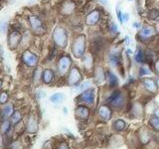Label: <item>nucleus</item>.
I'll use <instances>...</instances> for the list:
<instances>
[{
  "mask_svg": "<svg viewBox=\"0 0 159 149\" xmlns=\"http://www.w3.org/2000/svg\"><path fill=\"white\" fill-rule=\"evenodd\" d=\"M28 29L34 36H43L47 32V26L43 18L38 14H29L26 17Z\"/></svg>",
  "mask_w": 159,
  "mask_h": 149,
  "instance_id": "1",
  "label": "nucleus"
},
{
  "mask_svg": "<svg viewBox=\"0 0 159 149\" xmlns=\"http://www.w3.org/2000/svg\"><path fill=\"white\" fill-rule=\"evenodd\" d=\"M51 39H52L53 45L57 49H60V50L66 49L68 46V42H69L68 30L66 29V27L62 26V25H58V26H56L53 30Z\"/></svg>",
  "mask_w": 159,
  "mask_h": 149,
  "instance_id": "2",
  "label": "nucleus"
},
{
  "mask_svg": "<svg viewBox=\"0 0 159 149\" xmlns=\"http://www.w3.org/2000/svg\"><path fill=\"white\" fill-rule=\"evenodd\" d=\"M20 62L22 66L28 69H35L39 66L40 57L31 48H28L20 52Z\"/></svg>",
  "mask_w": 159,
  "mask_h": 149,
  "instance_id": "3",
  "label": "nucleus"
},
{
  "mask_svg": "<svg viewBox=\"0 0 159 149\" xmlns=\"http://www.w3.org/2000/svg\"><path fill=\"white\" fill-rule=\"evenodd\" d=\"M87 38L84 34H78L73 38L71 44V52L73 56L77 59H82L86 54Z\"/></svg>",
  "mask_w": 159,
  "mask_h": 149,
  "instance_id": "4",
  "label": "nucleus"
},
{
  "mask_svg": "<svg viewBox=\"0 0 159 149\" xmlns=\"http://www.w3.org/2000/svg\"><path fill=\"white\" fill-rule=\"evenodd\" d=\"M7 47L10 51H18L20 44L22 41L23 31L20 29L10 26V29L7 33Z\"/></svg>",
  "mask_w": 159,
  "mask_h": 149,
  "instance_id": "5",
  "label": "nucleus"
},
{
  "mask_svg": "<svg viewBox=\"0 0 159 149\" xmlns=\"http://www.w3.org/2000/svg\"><path fill=\"white\" fill-rule=\"evenodd\" d=\"M73 67V60L69 54H61L57 58L56 61V71L57 74L61 77L67 76L70 70Z\"/></svg>",
  "mask_w": 159,
  "mask_h": 149,
  "instance_id": "6",
  "label": "nucleus"
},
{
  "mask_svg": "<svg viewBox=\"0 0 159 149\" xmlns=\"http://www.w3.org/2000/svg\"><path fill=\"white\" fill-rule=\"evenodd\" d=\"M25 132L29 135H34L39 130V117L35 112H29L25 116Z\"/></svg>",
  "mask_w": 159,
  "mask_h": 149,
  "instance_id": "7",
  "label": "nucleus"
},
{
  "mask_svg": "<svg viewBox=\"0 0 159 149\" xmlns=\"http://www.w3.org/2000/svg\"><path fill=\"white\" fill-rule=\"evenodd\" d=\"M107 102L109 106H111L116 111H121L125 106V96L120 91H114L107 99Z\"/></svg>",
  "mask_w": 159,
  "mask_h": 149,
  "instance_id": "8",
  "label": "nucleus"
},
{
  "mask_svg": "<svg viewBox=\"0 0 159 149\" xmlns=\"http://www.w3.org/2000/svg\"><path fill=\"white\" fill-rule=\"evenodd\" d=\"M77 9L75 0H63L59 5V13L63 17H72Z\"/></svg>",
  "mask_w": 159,
  "mask_h": 149,
  "instance_id": "9",
  "label": "nucleus"
},
{
  "mask_svg": "<svg viewBox=\"0 0 159 149\" xmlns=\"http://www.w3.org/2000/svg\"><path fill=\"white\" fill-rule=\"evenodd\" d=\"M156 34H157V32L155 30V27L145 26V27H143L139 30V32L136 35V39L139 42L147 43V42L152 41V39L155 38Z\"/></svg>",
  "mask_w": 159,
  "mask_h": 149,
  "instance_id": "10",
  "label": "nucleus"
},
{
  "mask_svg": "<svg viewBox=\"0 0 159 149\" xmlns=\"http://www.w3.org/2000/svg\"><path fill=\"white\" fill-rule=\"evenodd\" d=\"M82 79H83V74L81 72V70L77 66H73L67 74V79H66L67 84L70 87H76L82 82Z\"/></svg>",
  "mask_w": 159,
  "mask_h": 149,
  "instance_id": "11",
  "label": "nucleus"
},
{
  "mask_svg": "<svg viewBox=\"0 0 159 149\" xmlns=\"http://www.w3.org/2000/svg\"><path fill=\"white\" fill-rule=\"evenodd\" d=\"M94 99H96V92L94 88H89L83 93H80L77 101L80 102V104H88V106H93L94 103Z\"/></svg>",
  "mask_w": 159,
  "mask_h": 149,
  "instance_id": "12",
  "label": "nucleus"
},
{
  "mask_svg": "<svg viewBox=\"0 0 159 149\" xmlns=\"http://www.w3.org/2000/svg\"><path fill=\"white\" fill-rule=\"evenodd\" d=\"M16 108L17 107L15 106V103H13L11 102H9L7 103L3 104V106H1V108H0V121L11 117L14 111H16Z\"/></svg>",
  "mask_w": 159,
  "mask_h": 149,
  "instance_id": "13",
  "label": "nucleus"
},
{
  "mask_svg": "<svg viewBox=\"0 0 159 149\" xmlns=\"http://www.w3.org/2000/svg\"><path fill=\"white\" fill-rule=\"evenodd\" d=\"M33 37L34 35L32 34V32L30 31L29 29H26L23 31V36H22V41L21 44H20V48H19V51L21 52L25 49H28V48H31L32 46V43H33Z\"/></svg>",
  "mask_w": 159,
  "mask_h": 149,
  "instance_id": "14",
  "label": "nucleus"
},
{
  "mask_svg": "<svg viewBox=\"0 0 159 149\" xmlns=\"http://www.w3.org/2000/svg\"><path fill=\"white\" fill-rule=\"evenodd\" d=\"M91 115V109L84 104H79L75 108V116L79 120H87Z\"/></svg>",
  "mask_w": 159,
  "mask_h": 149,
  "instance_id": "15",
  "label": "nucleus"
},
{
  "mask_svg": "<svg viewBox=\"0 0 159 149\" xmlns=\"http://www.w3.org/2000/svg\"><path fill=\"white\" fill-rule=\"evenodd\" d=\"M101 19H102L101 11L98 9H94L89 13H88V15L86 16V24L89 27L96 26V25L101 21Z\"/></svg>",
  "mask_w": 159,
  "mask_h": 149,
  "instance_id": "16",
  "label": "nucleus"
},
{
  "mask_svg": "<svg viewBox=\"0 0 159 149\" xmlns=\"http://www.w3.org/2000/svg\"><path fill=\"white\" fill-rule=\"evenodd\" d=\"M98 115L103 121H109L112 118V109L107 104H102L98 108Z\"/></svg>",
  "mask_w": 159,
  "mask_h": 149,
  "instance_id": "17",
  "label": "nucleus"
},
{
  "mask_svg": "<svg viewBox=\"0 0 159 149\" xmlns=\"http://www.w3.org/2000/svg\"><path fill=\"white\" fill-rule=\"evenodd\" d=\"M56 72L51 68H46L43 70L42 74V84L46 86H51V84L56 81Z\"/></svg>",
  "mask_w": 159,
  "mask_h": 149,
  "instance_id": "18",
  "label": "nucleus"
},
{
  "mask_svg": "<svg viewBox=\"0 0 159 149\" xmlns=\"http://www.w3.org/2000/svg\"><path fill=\"white\" fill-rule=\"evenodd\" d=\"M93 79L97 84H102L107 79V72L102 66H96L93 70Z\"/></svg>",
  "mask_w": 159,
  "mask_h": 149,
  "instance_id": "19",
  "label": "nucleus"
},
{
  "mask_svg": "<svg viewBox=\"0 0 159 149\" xmlns=\"http://www.w3.org/2000/svg\"><path fill=\"white\" fill-rule=\"evenodd\" d=\"M137 137L138 140L141 144H148L149 142L151 141V132L148 130L146 127H140L137 130Z\"/></svg>",
  "mask_w": 159,
  "mask_h": 149,
  "instance_id": "20",
  "label": "nucleus"
},
{
  "mask_svg": "<svg viewBox=\"0 0 159 149\" xmlns=\"http://www.w3.org/2000/svg\"><path fill=\"white\" fill-rule=\"evenodd\" d=\"M82 62H83V68L87 73L93 72V57L92 53H86L84 55V57L82 58Z\"/></svg>",
  "mask_w": 159,
  "mask_h": 149,
  "instance_id": "21",
  "label": "nucleus"
},
{
  "mask_svg": "<svg viewBox=\"0 0 159 149\" xmlns=\"http://www.w3.org/2000/svg\"><path fill=\"white\" fill-rule=\"evenodd\" d=\"M142 84H143L144 88H145L148 93H157V91H158V87H157L156 82L154 81L153 79H150V78H144V79H143V81H142Z\"/></svg>",
  "mask_w": 159,
  "mask_h": 149,
  "instance_id": "22",
  "label": "nucleus"
},
{
  "mask_svg": "<svg viewBox=\"0 0 159 149\" xmlns=\"http://www.w3.org/2000/svg\"><path fill=\"white\" fill-rule=\"evenodd\" d=\"M43 70L41 67H37L33 69V72L31 74V81L32 84L35 87H38L40 84H42V74H43Z\"/></svg>",
  "mask_w": 159,
  "mask_h": 149,
  "instance_id": "23",
  "label": "nucleus"
},
{
  "mask_svg": "<svg viewBox=\"0 0 159 149\" xmlns=\"http://www.w3.org/2000/svg\"><path fill=\"white\" fill-rule=\"evenodd\" d=\"M25 112L23 111L22 108H16V111H14V113L12 114V116L10 117V121H11L12 125L15 126L16 124L20 123L21 121H23L25 119Z\"/></svg>",
  "mask_w": 159,
  "mask_h": 149,
  "instance_id": "24",
  "label": "nucleus"
},
{
  "mask_svg": "<svg viewBox=\"0 0 159 149\" xmlns=\"http://www.w3.org/2000/svg\"><path fill=\"white\" fill-rule=\"evenodd\" d=\"M107 62L113 68H117L121 62V58H120V53L119 52H111V54L107 56Z\"/></svg>",
  "mask_w": 159,
  "mask_h": 149,
  "instance_id": "25",
  "label": "nucleus"
},
{
  "mask_svg": "<svg viewBox=\"0 0 159 149\" xmlns=\"http://www.w3.org/2000/svg\"><path fill=\"white\" fill-rule=\"evenodd\" d=\"M12 129H13V125L9 118L0 121V134H1V135L3 136L6 135V134L9 133Z\"/></svg>",
  "mask_w": 159,
  "mask_h": 149,
  "instance_id": "26",
  "label": "nucleus"
},
{
  "mask_svg": "<svg viewBox=\"0 0 159 149\" xmlns=\"http://www.w3.org/2000/svg\"><path fill=\"white\" fill-rule=\"evenodd\" d=\"M65 99H66V96H65V93H55L49 97L50 102H52L53 104H60V103H62Z\"/></svg>",
  "mask_w": 159,
  "mask_h": 149,
  "instance_id": "27",
  "label": "nucleus"
},
{
  "mask_svg": "<svg viewBox=\"0 0 159 149\" xmlns=\"http://www.w3.org/2000/svg\"><path fill=\"white\" fill-rule=\"evenodd\" d=\"M92 86V82L91 81H86V82H82L80 83L78 86L74 87V88L72 89V92L76 93H83L84 91H86V89L89 88Z\"/></svg>",
  "mask_w": 159,
  "mask_h": 149,
  "instance_id": "28",
  "label": "nucleus"
},
{
  "mask_svg": "<svg viewBox=\"0 0 159 149\" xmlns=\"http://www.w3.org/2000/svg\"><path fill=\"white\" fill-rule=\"evenodd\" d=\"M107 79L108 83L109 88H116L118 84V79L116 76V74L111 71H107Z\"/></svg>",
  "mask_w": 159,
  "mask_h": 149,
  "instance_id": "29",
  "label": "nucleus"
},
{
  "mask_svg": "<svg viewBox=\"0 0 159 149\" xmlns=\"http://www.w3.org/2000/svg\"><path fill=\"white\" fill-rule=\"evenodd\" d=\"M131 112L135 117H140L144 113V108L143 106L140 104V102H135L131 107Z\"/></svg>",
  "mask_w": 159,
  "mask_h": 149,
  "instance_id": "30",
  "label": "nucleus"
},
{
  "mask_svg": "<svg viewBox=\"0 0 159 149\" xmlns=\"http://www.w3.org/2000/svg\"><path fill=\"white\" fill-rule=\"evenodd\" d=\"M125 127H126V122L121 118H117L112 122V128L117 132L124 130Z\"/></svg>",
  "mask_w": 159,
  "mask_h": 149,
  "instance_id": "31",
  "label": "nucleus"
},
{
  "mask_svg": "<svg viewBox=\"0 0 159 149\" xmlns=\"http://www.w3.org/2000/svg\"><path fill=\"white\" fill-rule=\"evenodd\" d=\"M134 60L137 64H144L146 62V54L142 49H138L136 53L134 54Z\"/></svg>",
  "mask_w": 159,
  "mask_h": 149,
  "instance_id": "32",
  "label": "nucleus"
},
{
  "mask_svg": "<svg viewBox=\"0 0 159 149\" xmlns=\"http://www.w3.org/2000/svg\"><path fill=\"white\" fill-rule=\"evenodd\" d=\"M10 97H11V93L8 89H2L0 92V106H3V104L9 102Z\"/></svg>",
  "mask_w": 159,
  "mask_h": 149,
  "instance_id": "33",
  "label": "nucleus"
},
{
  "mask_svg": "<svg viewBox=\"0 0 159 149\" xmlns=\"http://www.w3.org/2000/svg\"><path fill=\"white\" fill-rule=\"evenodd\" d=\"M23 148H24V145H23L22 141L20 140L19 138H15L12 141V143L5 149H23Z\"/></svg>",
  "mask_w": 159,
  "mask_h": 149,
  "instance_id": "34",
  "label": "nucleus"
},
{
  "mask_svg": "<svg viewBox=\"0 0 159 149\" xmlns=\"http://www.w3.org/2000/svg\"><path fill=\"white\" fill-rule=\"evenodd\" d=\"M10 29V23L6 20H3V21L0 22V34L1 35H7L8 31Z\"/></svg>",
  "mask_w": 159,
  "mask_h": 149,
  "instance_id": "35",
  "label": "nucleus"
},
{
  "mask_svg": "<svg viewBox=\"0 0 159 149\" xmlns=\"http://www.w3.org/2000/svg\"><path fill=\"white\" fill-rule=\"evenodd\" d=\"M149 125L155 131L159 132V118L156 116H151L150 119H149Z\"/></svg>",
  "mask_w": 159,
  "mask_h": 149,
  "instance_id": "36",
  "label": "nucleus"
},
{
  "mask_svg": "<svg viewBox=\"0 0 159 149\" xmlns=\"http://www.w3.org/2000/svg\"><path fill=\"white\" fill-rule=\"evenodd\" d=\"M148 17L152 21H156V20H159V10L156 8L151 9L148 13Z\"/></svg>",
  "mask_w": 159,
  "mask_h": 149,
  "instance_id": "37",
  "label": "nucleus"
},
{
  "mask_svg": "<svg viewBox=\"0 0 159 149\" xmlns=\"http://www.w3.org/2000/svg\"><path fill=\"white\" fill-rule=\"evenodd\" d=\"M47 96L46 91L43 88H38L36 92H35V98L38 99V101H41V99L45 98Z\"/></svg>",
  "mask_w": 159,
  "mask_h": 149,
  "instance_id": "38",
  "label": "nucleus"
},
{
  "mask_svg": "<svg viewBox=\"0 0 159 149\" xmlns=\"http://www.w3.org/2000/svg\"><path fill=\"white\" fill-rule=\"evenodd\" d=\"M55 149H70V146L66 140H61L56 144Z\"/></svg>",
  "mask_w": 159,
  "mask_h": 149,
  "instance_id": "39",
  "label": "nucleus"
},
{
  "mask_svg": "<svg viewBox=\"0 0 159 149\" xmlns=\"http://www.w3.org/2000/svg\"><path fill=\"white\" fill-rule=\"evenodd\" d=\"M139 74L142 76V77L149 76V74H151V72H150V70H149L147 67H141L140 69H139Z\"/></svg>",
  "mask_w": 159,
  "mask_h": 149,
  "instance_id": "40",
  "label": "nucleus"
},
{
  "mask_svg": "<svg viewBox=\"0 0 159 149\" xmlns=\"http://www.w3.org/2000/svg\"><path fill=\"white\" fill-rule=\"evenodd\" d=\"M109 32H111V34H117L118 32V29H117V26H116V24L114 23V22H111V25H109Z\"/></svg>",
  "mask_w": 159,
  "mask_h": 149,
  "instance_id": "41",
  "label": "nucleus"
},
{
  "mask_svg": "<svg viewBox=\"0 0 159 149\" xmlns=\"http://www.w3.org/2000/svg\"><path fill=\"white\" fill-rule=\"evenodd\" d=\"M116 14H117V19H118V21L122 24V23H123V19H122V14H123V13L120 11V9H119L118 7H117V9H116Z\"/></svg>",
  "mask_w": 159,
  "mask_h": 149,
  "instance_id": "42",
  "label": "nucleus"
},
{
  "mask_svg": "<svg viewBox=\"0 0 159 149\" xmlns=\"http://www.w3.org/2000/svg\"><path fill=\"white\" fill-rule=\"evenodd\" d=\"M2 148H5V144H4V138H3V135L0 134V149Z\"/></svg>",
  "mask_w": 159,
  "mask_h": 149,
  "instance_id": "43",
  "label": "nucleus"
},
{
  "mask_svg": "<svg viewBox=\"0 0 159 149\" xmlns=\"http://www.w3.org/2000/svg\"><path fill=\"white\" fill-rule=\"evenodd\" d=\"M154 70H155L157 74H159V60H157L155 64H154Z\"/></svg>",
  "mask_w": 159,
  "mask_h": 149,
  "instance_id": "44",
  "label": "nucleus"
},
{
  "mask_svg": "<svg viewBox=\"0 0 159 149\" xmlns=\"http://www.w3.org/2000/svg\"><path fill=\"white\" fill-rule=\"evenodd\" d=\"M122 19H123V22L128 21V19H129V15H128L127 13H123V14H122Z\"/></svg>",
  "mask_w": 159,
  "mask_h": 149,
  "instance_id": "45",
  "label": "nucleus"
},
{
  "mask_svg": "<svg viewBox=\"0 0 159 149\" xmlns=\"http://www.w3.org/2000/svg\"><path fill=\"white\" fill-rule=\"evenodd\" d=\"M133 27H134V28H136V29H140L141 24L139 23V22H134V23H133Z\"/></svg>",
  "mask_w": 159,
  "mask_h": 149,
  "instance_id": "46",
  "label": "nucleus"
},
{
  "mask_svg": "<svg viewBox=\"0 0 159 149\" xmlns=\"http://www.w3.org/2000/svg\"><path fill=\"white\" fill-rule=\"evenodd\" d=\"M3 86H4V81L2 78H0V92L3 89Z\"/></svg>",
  "mask_w": 159,
  "mask_h": 149,
  "instance_id": "47",
  "label": "nucleus"
},
{
  "mask_svg": "<svg viewBox=\"0 0 159 149\" xmlns=\"http://www.w3.org/2000/svg\"><path fill=\"white\" fill-rule=\"evenodd\" d=\"M4 56V50H3V47L0 45V58H3Z\"/></svg>",
  "mask_w": 159,
  "mask_h": 149,
  "instance_id": "48",
  "label": "nucleus"
},
{
  "mask_svg": "<svg viewBox=\"0 0 159 149\" xmlns=\"http://www.w3.org/2000/svg\"><path fill=\"white\" fill-rule=\"evenodd\" d=\"M98 1L99 3H102V5H107V6L108 5V1H107V0H98Z\"/></svg>",
  "mask_w": 159,
  "mask_h": 149,
  "instance_id": "49",
  "label": "nucleus"
},
{
  "mask_svg": "<svg viewBox=\"0 0 159 149\" xmlns=\"http://www.w3.org/2000/svg\"><path fill=\"white\" fill-rule=\"evenodd\" d=\"M155 30H156V32L159 34V20H157V22H156V24H155Z\"/></svg>",
  "mask_w": 159,
  "mask_h": 149,
  "instance_id": "50",
  "label": "nucleus"
},
{
  "mask_svg": "<svg viewBox=\"0 0 159 149\" xmlns=\"http://www.w3.org/2000/svg\"><path fill=\"white\" fill-rule=\"evenodd\" d=\"M154 116L159 118V108H156L155 111H154Z\"/></svg>",
  "mask_w": 159,
  "mask_h": 149,
  "instance_id": "51",
  "label": "nucleus"
},
{
  "mask_svg": "<svg viewBox=\"0 0 159 149\" xmlns=\"http://www.w3.org/2000/svg\"><path fill=\"white\" fill-rule=\"evenodd\" d=\"M63 112H64V114H66V115H67V114H68V108L67 107H64L63 108Z\"/></svg>",
  "mask_w": 159,
  "mask_h": 149,
  "instance_id": "52",
  "label": "nucleus"
},
{
  "mask_svg": "<svg viewBox=\"0 0 159 149\" xmlns=\"http://www.w3.org/2000/svg\"><path fill=\"white\" fill-rule=\"evenodd\" d=\"M125 40H126V41H125V44H126V45L130 44V39H129V38H126Z\"/></svg>",
  "mask_w": 159,
  "mask_h": 149,
  "instance_id": "53",
  "label": "nucleus"
},
{
  "mask_svg": "<svg viewBox=\"0 0 159 149\" xmlns=\"http://www.w3.org/2000/svg\"><path fill=\"white\" fill-rule=\"evenodd\" d=\"M156 84H157V87H158V88H159V77H158L157 79H156Z\"/></svg>",
  "mask_w": 159,
  "mask_h": 149,
  "instance_id": "54",
  "label": "nucleus"
},
{
  "mask_svg": "<svg viewBox=\"0 0 159 149\" xmlns=\"http://www.w3.org/2000/svg\"><path fill=\"white\" fill-rule=\"evenodd\" d=\"M23 149H31V147H30V146H24Z\"/></svg>",
  "mask_w": 159,
  "mask_h": 149,
  "instance_id": "55",
  "label": "nucleus"
},
{
  "mask_svg": "<svg viewBox=\"0 0 159 149\" xmlns=\"http://www.w3.org/2000/svg\"><path fill=\"white\" fill-rule=\"evenodd\" d=\"M0 74H1V69H0Z\"/></svg>",
  "mask_w": 159,
  "mask_h": 149,
  "instance_id": "56",
  "label": "nucleus"
},
{
  "mask_svg": "<svg viewBox=\"0 0 159 149\" xmlns=\"http://www.w3.org/2000/svg\"><path fill=\"white\" fill-rule=\"evenodd\" d=\"M128 1H132V0H128Z\"/></svg>",
  "mask_w": 159,
  "mask_h": 149,
  "instance_id": "57",
  "label": "nucleus"
},
{
  "mask_svg": "<svg viewBox=\"0 0 159 149\" xmlns=\"http://www.w3.org/2000/svg\"><path fill=\"white\" fill-rule=\"evenodd\" d=\"M0 108H1V106H0Z\"/></svg>",
  "mask_w": 159,
  "mask_h": 149,
  "instance_id": "58",
  "label": "nucleus"
}]
</instances>
